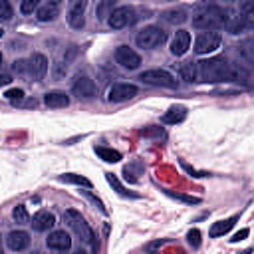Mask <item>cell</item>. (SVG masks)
<instances>
[{
	"instance_id": "6da1fadb",
	"label": "cell",
	"mask_w": 254,
	"mask_h": 254,
	"mask_svg": "<svg viewBox=\"0 0 254 254\" xmlns=\"http://www.w3.org/2000/svg\"><path fill=\"white\" fill-rule=\"evenodd\" d=\"M230 67H232V64L222 56L210 58L204 62H196V79L210 81V83L230 81Z\"/></svg>"
},
{
	"instance_id": "7a4b0ae2",
	"label": "cell",
	"mask_w": 254,
	"mask_h": 254,
	"mask_svg": "<svg viewBox=\"0 0 254 254\" xmlns=\"http://www.w3.org/2000/svg\"><path fill=\"white\" fill-rule=\"evenodd\" d=\"M192 24L200 30H220L226 26V12L214 4H196L192 10Z\"/></svg>"
},
{
	"instance_id": "3957f363",
	"label": "cell",
	"mask_w": 254,
	"mask_h": 254,
	"mask_svg": "<svg viewBox=\"0 0 254 254\" xmlns=\"http://www.w3.org/2000/svg\"><path fill=\"white\" fill-rule=\"evenodd\" d=\"M64 220L67 222V226L87 244V246H91L93 250H97V242H95V232L89 228V224L85 222V218L81 216V212L79 210H75V208H67L65 212H64Z\"/></svg>"
},
{
	"instance_id": "277c9868",
	"label": "cell",
	"mask_w": 254,
	"mask_h": 254,
	"mask_svg": "<svg viewBox=\"0 0 254 254\" xmlns=\"http://www.w3.org/2000/svg\"><path fill=\"white\" fill-rule=\"evenodd\" d=\"M165 40H167V32L159 26H145L135 36V44L143 50H153V48L161 46Z\"/></svg>"
},
{
	"instance_id": "5b68a950",
	"label": "cell",
	"mask_w": 254,
	"mask_h": 254,
	"mask_svg": "<svg viewBox=\"0 0 254 254\" xmlns=\"http://www.w3.org/2000/svg\"><path fill=\"white\" fill-rule=\"evenodd\" d=\"M135 10L131 6H119V8H113V12L109 14L107 18V24L109 28L113 30H121V28H127L135 22Z\"/></svg>"
},
{
	"instance_id": "8992f818",
	"label": "cell",
	"mask_w": 254,
	"mask_h": 254,
	"mask_svg": "<svg viewBox=\"0 0 254 254\" xmlns=\"http://www.w3.org/2000/svg\"><path fill=\"white\" fill-rule=\"evenodd\" d=\"M218 46H220V34L214 32V30H204V32L198 34L196 40H194V52H196L198 56L212 54Z\"/></svg>"
},
{
	"instance_id": "52a82bcc",
	"label": "cell",
	"mask_w": 254,
	"mask_h": 254,
	"mask_svg": "<svg viewBox=\"0 0 254 254\" xmlns=\"http://www.w3.org/2000/svg\"><path fill=\"white\" fill-rule=\"evenodd\" d=\"M85 8H87V0H69L65 20L73 30H81L85 26Z\"/></svg>"
},
{
	"instance_id": "ba28073f",
	"label": "cell",
	"mask_w": 254,
	"mask_h": 254,
	"mask_svg": "<svg viewBox=\"0 0 254 254\" xmlns=\"http://www.w3.org/2000/svg\"><path fill=\"white\" fill-rule=\"evenodd\" d=\"M139 79L143 81V83H149V85H159V87H177V81H175V77L169 73V71H165V69H147V71H143L141 75H139Z\"/></svg>"
},
{
	"instance_id": "9c48e42d",
	"label": "cell",
	"mask_w": 254,
	"mask_h": 254,
	"mask_svg": "<svg viewBox=\"0 0 254 254\" xmlns=\"http://www.w3.org/2000/svg\"><path fill=\"white\" fill-rule=\"evenodd\" d=\"M115 60L125 69H137L141 65V56L133 48H129V46H119L115 50Z\"/></svg>"
},
{
	"instance_id": "30bf717a",
	"label": "cell",
	"mask_w": 254,
	"mask_h": 254,
	"mask_svg": "<svg viewBox=\"0 0 254 254\" xmlns=\"http://www.w3.org/2000/svg\"><path fill=\"white\" fill-rule=\"evenodd\" d=\"M71 93L77 95V97H81V99H91V97H95L97 87H95V83H93L91 77H87V75H77V77L73 79V83H71Z\"/></svg>"
},
{
	"instance_id": "8fae6325",
	"label": "cell",
	"mask_w": 254,
	"mask_h": 254,
	"mask_svg": "<svg viewBox=\"0 0 254 254\" xmlns=\"http://www.w3.org/2000/svg\"><path fill=\"white\" fill-rule=\"evenodd\" d=\"M135 95H137V85H133V83H115V85H111V89L107 93L109 101H115V103L127 101Z\"/></svg>"
},
{
	"instance_id": "7c38bea8",
	"label": "cell",
	"mask_w": 254,
	"mask_h": 254,
	"mask_svg": "<svg viewBox=\"0 0 254 254\" xmlns=\"http://www.w3.org/2000/svg\"><path fill=\"white\" fill-rule=\"evenodd\" d=\"M190 48V34L187 30H177L171 40V54L173 56H185Z\"/></svg>"
},
{
	"instance_id": "4fadbf2b",
	"label": "cell",
	"mask_w": 254,
	"mask_h": 254,
	"mask_svg": "<svg viewBox=\"0 0 254 254\" xmlns=\"http://www.w3.org/2000/svg\"><path fill=\"white\" fill-rule=\"evenodd\" d=\"M46 246L50 250H69L71 248V238L65 230H54L46 238Z\"/></svg>"
},
{
	"instance_id": "5bb4252c",
	"label": "cell",
	"mask_w": 254,
	"mask_h": 254,
	"mask_svg": "<svg viewBox=\"0 0 254 254\" xmlns=\"http://www.w3.org/2000/svg\"><path fill=\"white\" fill-rule=\"evenodd\" d=\"M48 71V58L44 54H32L28 60V75L32 77H42Z\"/></svg>"
},
{
	"instance_id": "9a60e30c",
	"label": "cell",
	"mask_w": 254,
	"mask_h": 254,
	"mask_svg": "<svg viewBox=\"0 0 254 254\" xmlns=\"http://www.w3.org/2000/svg\"><path fill=\"white\" fill-rule=\"evenodd\" d=\"M32 228L36 230V232H46V230H50L54 224H56V218H54V214L52 212H48V210H38L34 216H32Z\"/></svg>"
},
{
	"instance_id": "2e32d148",
	"label": "cell",
	"mask_w": 254,
	"mask_h": 254,
	"mask_svg": "<svg viewBox=\"0 0 254 254\" xmlns=\"http://www.w3.org/2000/svg\"><path fill=\"white\" fill-rule=\"evenodd\" d=\"M6 244H8V248L12 252H20V250H24L30 244V234L24 232V230H12L6 236Z\"/></svg>"
},
{
	"instance_id": "e0dca14e",
	"label": "cell",
	"mask_w": 254,
	"mask_h": 254,
	"mask_svg": "<svg viewBox=\"0 0 254 254\" xmlns=\"http://www.w3.org/2000/svg\"><path fill=\"white\" fill-rule=\"evenodd\" d=\"M44 103H46L48 107H52V109H60V107H67V105H69V97H67L64 91L54 89V91H48V93L44 95Z\"/></svg>"
},
{
	"instance_id": "ac0fdd59",
	"label": "cell",
	"mask_w": 254,
	"mask_h": 254,
	"mask_svg": "<svg viewBox=\"0 0 254 254\" xmlns=\"http://www.w3.org/2000/svg\"><path fill=\"white\" fill-rule=\"evenodd\" d=\"M161 18L165 22L173 24V26H179V24H183V22L189 20V10L187 8H169V10H165L161 14Z\"/></svg>"
},
{
	"instance_id": "d6986e66",
	"label": "cell",
	"mask_w": 254,
	"mask_h": 254,
	"mask_svg": "<svg viewBox=\"0 0 254 254\" xmlns=\"http://www.w3.org/2000/svg\"><path fill=\"white\" fill-rule=\"evenodd\" d=\"M58 14H60V8H58V4H52V2H46L36 8V18L40 22H52V20H56Z\"/></svg>"
},
{
	"instance_id": "ffe728a7",
	"label": "cell",
	"mask_w": 254,
	"mask_h": 254,
	"mask_svg": "<svg viewBox=\"0 0 254 254\" xmlns=\"http://www.w3.org/2000/svg\"><path fill=\"white\" fill-rule=\"evenodd\" d=\"M238 220V214H234V216H230V218H224V220H218V222H214L212 226H210V230H208V234H210V238H218V236H222V234H226L232 226H234V222Z\"/></svg>"
},
{
	"instance_id": "44dd1931",
	"label": "cell",
	"mask_w": 254,
	"mask_h": 254,
	"mask_svg": "<svg viewBox=\"0 0 254 254\" xmlns=\"http://www.w3.org/2000/svg\"><path fill=\"white\" fill-rule=\"evenodd\" d=\"M185 117H187V109H185L183 105H173V107L163 115V123L175 125V123H181Z\"/></svg>"
},
{
	"instance_id": "7402d4cb",
	"label": "cell",
	"mask_w": 254,
	"mask_h": 254,
	"mask_svg": "<svg viewBox=\"0 0 254 254\" xmlns=\"http://www.w3.org/2000/svg\"><path fill=\"white\" fill-rule=\"evenodd\" d=\"M95 155H97L99 159L107 161V163H119V161H121V153H119V151H115V149H111V147H103V145H97V147H95Z\"/></svg>"
},
{
	"instance_id": "603a6c76",
	"label": "cell",
	"mask_w": 254,
	"mask_h": 254,
	"mask_svg": "<svg viewBox=\"0 0 254 254\" xmlns=\"http://www.w3.org/2000/svg\"><path fill=\"white\" fill-rule=\"evenodd\" d=\"M60 181L62 183H71V185H77V187H85V189L91 187L89 179H85L83 175H75V173H64V175H60Z\"/></svg>"
},
{
	"instance_id": "cb8c5ba5",
	"label": "cell",
	"mask_w": 254,
	"mask_h": 254,
	"mask_svg": "<svg viewBox=\"0 0 254 254\" xmlns=\"http://www.w3.org/2000/svg\"><path fill=\"white\" fill-rule=\"evenodd\" d=\"M105 179H107V183L117 190V194H121V196H131V198H139V194H137V192H129V190H125V187L117 181V177H115L113 173H107V175H105Z\"/></svg>"
},
{
	"instance_id": "d4e9b609",
	"label": "cell",
	"mask_w": 254,
	"mask_h": 254,
	"mask_svg": "<svg viewBox=\"0 0 254 254\" xmlns=\"http://www.w3.org/2000/svg\"><path fill=\"white\" fill-rule=\"evenodd\" d=\"M12 218H14V222H18V224H28V222H30V214H28V210H26L24 204H16V206H14Z\"/></svg>"
},
{
	"instance_id": "484cf974",
	"label": "cell",
	"mask_w": 254,
	"mask_h": 254,
	"mask_svg": "<svg viewBox=\"0 0 254 254\" xmlns=\"http://www.w3.org/2000/svg\"><path fill=\"white\" fill-rule=\"evenodd\" d=\"M115 2H117V0H101L99 6H97V18H99V20H107L109 14L113 12Z\"/></svg>"
},
{
	"instance_id": "4316f807",
	"label": "cell",
	"mask_w": 254,
	"mask_h": 254,
	"mask_svg": "<svg viewBox=\"0 0 254 254\" xmlns=\"http://www.w3.org/2000/svg\"><path fill=\"white\" fill-rule=\"evenodd\" d=\"M181 75H183V79L185 81H196V62H189V64H185L183 67H181Z\"/></svg>"
},
{
	"instance_id": "83f0119b",
	"label": "cell",
	"mask_w": 254,
	"mask_h": 254,
	"mask_svg": "<svg viewBox=\"0 0 254 254\" xmlns=\"http://www.w3.org/2000/svg\"><path fill=\"white\" fill-rule=\"evenodd\" d=\"M4 97L10 101V103H20L22 99H24V89H20V87H14V89H8L6 93H4Z\"/></svg>"
},
{
	"instance_id": "f1b7e54d",
	"label": "cell",
	"mask_w": 254,
	"mask_h": 254,
	"mask_svg": "<svg viewBox=\"0 0 254 254\" xmlns=\"http://www.w3.org/2000/svg\"><path fill=\"white\" fill-rule=\"evenodd\" d=\"M0 20H4V22L12 20V6L8 0H0Z\"/></svg>"
},
{
	"instance_id": "f546056e",
	"label": "cell",
	"mask_w": 254,
	"mask_h": 254,
	"mask_svg": "<svg viewBox=\"0 0 254 254\" xmlns=\"http://www.w3.org/2000/svg\"><path fill=\"white\" fill-rule=\"evenodd\" d=\"M169 196H173V198H179V200H183V202H189V204H198L200 202V198H196V196H187V194H179V192H173V190H165Z\"/></svg>"
},
{
	"instance_id": "4dcf8cb0",
	"label": "cell",
	"mask_w": 254,
	"mask_h": 254,
	"mask_svg": "<svg viewBox=\"0 0 254 254\" xmlns=\"http://www.w3.org/2000/svg\"><path fill=\"white\" fill-rule=\"evenodd\" d=\"M187 240H189V244H190L192 248H198V246H200V230H198V228H192V230H189V234H187Z\"/></svg>"
},
{
	"instance_id": "1f68e13d",
	"label": "cell",
	"mask_w": 254,
	"mask_h": 254,
	"mask_svg": "<svg viewBox=\"0 0 254 254\" xmlns=\"http://www.w3.org/2000/svg\"><path fill=\"white\" fill-rule=\"evenodd\" d=\"M36 8H38V0H22V6H20L22 14H32L36 12Z\"/></svg>"
},
{
	"instance_id": "d6a6232c",
	"label": "cell",
	"mask_w": 254,
	"mask_h": 254,
	"mask_svg": "<svg viewBox=\"0 0 254 254\" xmlns=\"http://www.w3.org/2000/svg\"><path fill=\"white\" fill-rule=\"evenodd\" d=\"M139 133H141L143 137H161V139L165 137V131H163V129H159V127H151V129H141Z\"/></svg>"
},
{
	"instance_id": "836d02e7",
	"label": "cell",
	"mask_w": 254,
	"mask_h": 254,
	"mask_svg": "<svg viewBox=\"0 0 254 254\" xmlns=\"http://www.w3.org/2000/svg\"><path fill=\"white\" fill-rule=\"evenodd\" d=\"M12 69L16 73H28V60H18L12 64Z\"/></svg>"
},
{
	"instance_id": "e575fe53",
	"label": "cell",
	"mask_w": 254,
	"mask_h": 254,
	"mask_svg": "<svg viewBox=\"0 0 254 254\" xmlns=\"http://www.w3.org/2000/svg\"><path fill=\"white\" fill-rule=\"evenodd\" d=\"M83 194H85V196H89V198H91V200H93V202H95V204L99 206V210H101L103 214H107V208L103 206V202H101V200H99L97 196H93V194H91V192H87V190H83Z\"/></svg>"
},
{
	"instance_id": "d590c367",
	"label": "cell",
	"mask_w": 254,
	"mask_h": 254,
	"mask_svg": "<svg viewBox=\"0 0 254 254\" xmlns=\"http://www.w3.org/2000/svg\"><path fill=\"white\" fill-rule=\"evenodd\" d=\"M248 234H250V230H248V228H242V230H238L230 240H232V242H240V240H244Z\"/></svg>"
},
{
	"instance_id": "8d00e7d4",
	"label": "cell",
	"mask_w": 254,
	"mask_h": 254,
	"mask_svg": "<svg viewBox=\"0 0 254 254\" xmlns=\"http://www.w3.org/2000/svg\"><path fill=\"white\" fill-rule=\"evenodd\" d=\"M54 75H56V77H62V75H65V65H64V64H58V65H56V71H54Z\"/></svg>"
},
{
	"instance_id": "74e56055",
	"label": "cell",
	"mask_w": 254,
	"mask_h": 254,
	"mask_svg": "<svg viewBox=\"0 0 254 254\" xmlns=\"http://www.w3.org/2000/svg\"><path fill=\"white\" fill-rule=\"evenodd\" d=\"M10 81H12V77H10L8 73H0V87H2V85H8Z\"/></svg>"
},
{
	"instance_id": "f35d334b",
	"label": "cell",
	"mask_w": 254,
	"mask_h": 254,
	"mask_svg": "<svg viewBox=\"0 0 254 254\" xmlns=\"http://www.w3.org/2000/svg\"><path fill=\"white\" fill-rule=\"evenodd\" d=\"M26 105H28V107H36V99H30V101H26Z\"/></svg>"
},
{
	"instance_id": "ab89813d",
	"label": "cell",
	"mask_w": 254,
	"mask_h": 254,
	"mask_svg": "<svg viewBox=\"0 0 254 254\" xmlns=\"http://www.w3.org/2000/svg\"><path fill=\"white\" fill-rule=\"evenodd\" d=\"M48 2H52V4H60V2H64V0H48Z\"/></svg>"
},
{
	"instance_id": "60d3db41",
	"label": "cell",
	"mask_w": 254,
	"mask_h": 254,
	"mask_svg": "<svg viewBox=\"0 0 254 254\" xmlns=\"http://www.w3.org/2000/svg\"><path fill=\"white\" fill-rule=\"evenodd\" d=\"M2 36H4V30H2V28H0V38H2Z\"/></svg>"
},
{
	"instance_id": "b9f144b4",
	"label": "cell",
	"mask_w": 254,
	"mask_h": 254,
	"mask_svg": "<svg viewBox=\"0 0 254 254\" xmlns=\"http://www.w3.org/2000/svg\"><path fill=\"white\" fill-rule=\"evenodd\" d=\"M218 2H234V0H218Z\"/></svg>"
},
{
	"instance_id": "7bdbcfd3",
	"label": "cell",
	"mask_w": 254,
	"mask_h": 254,
	"mask_svg": "<svg viewBox=\"0 0 254 254\" xmlns=\"http://www.w3.org/2000/svg\"><path fill=\"white\" fill-rule=\"evenodd\" d=\"M0 65H2V52H0Z\"/></svg>"
},
{
	"instance_id": "ee69618b",
	"label": "cell",
	"mask_w": 254,
	"mask_h": 254,
	"mask_svg": "<svg viewBox=\"0 0 254 254\" xmlns=\"http://www.w3.org/2000/svg\"><path fill=\"white\" fill-rule=\"evenodd\" d=\"M0 244H2V234H0Z\"/></svg>"
}]
</instances>
